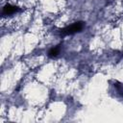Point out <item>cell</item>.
I'll return each instance as SVG.
<instances>
[{
    "label": "cell",
    "mask_w": 123,
    "mask_h": 123,
    "mask_svg": "<svg viewBox=\"0 0 123 123\" xmlns=\"http://www.w3.org/2000/svg\"><path fill=\"white\" fill-rule=\"evenodd\" d=\"M84 28V22L82 21H78V22H75L69 26H66L65 28L62 29L61 30V34L62 35H73L75 33H78V32H81Z\"/></svg>",
    "instance_id": "cell-1"
},
{
    "label": "cell",
    "mask_w": 123,
    "mask_h": 123,
    "mask_svg": "<svg viewBox=\"0 0 123 123\" xmlns=\"http://www.w3.org/2000/svg\"><path fill=\"white\" fill-rule=\"evenodd\" d=\"M59 53H60V47H59V46H57V47H54V48H52V49L49 51L48 55H49V57H51V58H54V57H57Z\"/></svg>",
    "instance_id": "cell-3"
},
{
    "label": "cell",
    "mask_w": 123,
    "mask_h": 123,
    "mask_svg": "<svg viewBox=\"0 0 123 123\" xmlns=\"http://www.w3.org/2000/svg\"><path fill=\"white\" fill-rule=\"evenodd\" d=\"M19 8L15 7V6H12V5H10V4H7L3 7V14L4 15H11V14H13L17 12H19Z\"/></svg>",
    "instance_id": "cell-2"
}]
</instances>
